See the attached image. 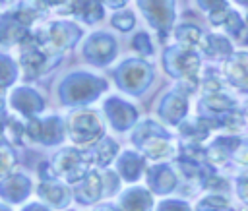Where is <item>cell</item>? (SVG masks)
Returning a JSON list of instances; mask_svg holds the SVG:
<instances>
[{
  "mask_svg": "<svg viewBox=\"0 0 248 211\" xmlns=\"http://www.w3.org/2000/svg\"><path fill=\"white\" fill-rule=\"evenodd\" d=\"M87 165H89V157H87L85 151L62 149V151L54 157L52 172L60 174V176L66 178L68 182H78V180H81V178L85 176Z\"/></svg>",
  "mask_w": 248,
  "mask_h": 211,
  "instance_id": "cell-4",
  "label": "cell"
},
{
  "mask_svg": "<svg viewBox=\"0 0 248 211\" xmlns=\"http://www.w3.org/2000/svg\"><path fill=\"white\" fill-rule=\"evenodd\" d=\"M116 149H118V145H116L112 139L105 137V139H101V143H99L95 149L87 151L89 163H95L97 166H107V165L112 161V157L116 155Z\"/></svg>",
  "mask_w": 248,
  "mask_h": 211,
  "instance_id": "cell-21",
  "label": "cell"
},
{
  "mask_svg": "<svg viewBox=\"0 0 248 211\" xmlns=\"http://www.w3.org/2000/svg\"><path fill=\"white\" fill-rule=\"evenodd\" d=\"M227 209V199L219 197V196H211V197H205L202 199L198 211H225Z\"/></svg>",
  "mask_w": 248,
  "mask_h": 211,
  "instance_id": "cell-29",
  "label": "cell"
},
{
  "mask_svg": "<svg viewBox=\"0 0 248 211\" xmlns=\"http://www.w3.org/2000/svg\"><path fill=\"white\" fill-rule=\"evenodd\" d=\"M27 211H45V209H41V207H35V205H33V207H29Z\"/></svg>",
  "mask_w": 248,
  "mask_h": 211,
  "instance_id": "cell-38",
  "label": "cell"
},
{
  "mask_svg": "<svg viewBox=\"0 0 248 211\" xmlns=\"http://www.w3.org/2000/svg\"><path fill=\"white\" fill-rule=\"evenodd\" d=\"M37 12L31 6H17L0 19V43L2 45H12L17 41H23L27 35L29 25L35 21Z\"/></svg>",
  "mask_w": 248,
  "mask_h": 211,
  "instance_id": "cell-1",
  "label": "cell"
},
{
  "mask_svg": "<svg viewBox=\"0 0 248 211\" xmlns=\"http://www.w3.org/2000/svg\"><path fill=\"white\" fill-rule=\"evenodd\" d=\"M2 196L6 197V199H12V201H19L21 197H25L27 196V192H29V180L25 178V176H19V174H16V176H10V178H6V182L2 184Z\"/></svg>",
  "mask_w": 248,
  "mask_h": 211,
  "instance_id": "cell-20",
  "label": "cell"
},
{
  "mask_svg": "<svg viewBox=\"0 0 248 211\" xmlns=\"http://www.w3.org/2000/svg\"><path fill=\"white\" fill-rule=\"evenodd\" d=\"M43 2V6H58V4H62L64 0H41Z\"/></svg>",
  "mask_w": 248,
  "mask_h": 211,
  "instance_id": "cell-36",
  "label": "cell"
},
{
  "mask_svg": "<svg viewBox=\"0 0 248 211\" xmlns=\"http://www.w3.org/2000/svg\"><path fill=\"white\" fill-rule=\"evenodd\" d=\"M225 75L232 85H236V89L248 91V54H234L225 66Z\"/></svg>",
  "mask_w": 248,
  "mask_h": 211,
  "instance_id": "cell-12",
  "label": "cell"
},
{
  "mask_svg": "<svg viewBox=\"0 0 248 211\" xmlns=\"http://www.w3.org/2000/svg\"><path fill=\"white\" fill-rule=\"evenodd\" d=\"M138 2L145 17H149L153 27H157L163 37L165 29L172 21V0H138Z\"/></svg>",
  "mask_w": 248,
  "mask_h": 211,
  "instance_id": "cell-9",
  "label": "cell"
},
{
  "mask_svg": "<svg viewBox=\"0 0 248 211\" xmlns=\"http://www.w3.org/2000/svg\"><path fill=\"white\" fill-rule=\"evenodd\" d=\"M238 194L244 201H248V172L238 178Z\"/></svg>",
  "mask_w": 248,
  "mask_h": 211,
  "instance_id": "cell-34",
  "label": "cell"
},
{
  "mask_svg": "<svg viewBox=\"0 0 248 211\" xmlns=\"http://www.w3.org/2000/svg\"><path fill=\"white\" fill-rule=\"evenodd\" d=\"M112 25L118 27L120 31H128L134 27V15L130 12H118L112 15Z\"/></svg>",
  "mask_w": 248,
  "mask_h": 211,
  "instance_id": "cell-30",
  "label": "cell"
},
{
  "mask_svg": "<svg viewBox=\"0 0 248 211\" xmlns=\"http://www.w3.org/2000/svg\"><path fill=\"white\" fill-rule=\"evenodd\" d=\"M16 77V66L14 62L8 58V56H2L0 54V89L10 85Z\"/></svg>",
  "mask_w": 248,
  "mask_h": 211,
  "instance_id": "cell-27",
  "label": "cell"
},
{
  "mask_svg": "<svg viewBox=\"0 0 248 211\" xmlns=\"http://www.w3.org/2000/svg\"><path fill=\"white\" fill-rule=\"evenodd\" d=\"M200 46H202V50L209 58H215V60L227 58L231 54V50H232L231 48V43L225 37H221V35H207V37H203L202 43H200Z\"/></svg>",
  "mask_w": 248,
  "mask_h": 211,
  "instance_id": "cell-19",
  "label": "cell"
},
{
  "mask_svg": "<svg viewBox=\"0 0 248 211\" xmlns=\"http://www.w3.org/2000/svg\"><path fill=\"white\" fill-rule=\"evenodd\" d=\"M39 196H43L46 201H50L56 207H62L68 201V190L64 186H60L56 182H48V180H45L39 186Z\"/></svg>",
  "mask_w": 248,
  "mask_h": 211,
  "instance_id": "cell-22",
  "label": "cell"
},
{
  "mask_svg": "<svg viewBox=\"0 0 248 211\" xmlns=\"http://www.w3.org/2000/svg\"><path fill=\"white\" fill-rule=\"evenodd\" d=\"M159 112L165 116V120H169L170 124H178L186 112V99H184V93L182 89H176L172 91L170 95L165 97V103L161 105Z\"/></svg>",
  "mask_w": 248,
  "mask_h": 211,
  "instance_id": "cell-15",
  "label": "cell"
},
{
  "mask_svg": "<svg viewBox=\"0 0 248 211\" xmlns=\"http://www.w3.org/2000/svg\"><path fill=\"white\" fill-rule=\"evenodd\" d=\"M70 12L83 19L85 23H95L103 17V6L101 0H72L70 2Z\"/></svg>",
  "mask_w": 248,
  "mask_h": 211,
  "instance_id": "cell-16",
  "label": "cell"
},
{
  "mask_svg": "<svg viewBox=\"0 0 248 211\" xmlns=\"http://www.w3.org/2000/svg\"><path fill=\"white\" fill-rule=\"evenodd\" d=\"M108 6H112V8H120V6H124L126 4V0H105Z\"/></svg>",
  "mask_w": 248,
  "mask_h": 211,
  "instance_id": "cell-35",
  "label": "cell"
},
{
  "mask_svg": "<svg viewBox=\"0 0 248 211\" xmlns=\"http://www.w3.org/2000/svg\"><path fill=\"white\" fill-rule=\"evenodd\" d=\"M149 77H151V68L140 60H128L122 64V68L118 70V79H120V85L122 89L126 91H134L138 93V83L140 85H145V81L149 83Z\"/></svg>",
  "mask_w": 248,
  "mask_h": 211,
  "instance_id": "cell-7",
  "label": "cell"
},
{
  "mask_svg": "<svg viewBox=\"0 0 248 211\" xmlns=\"http://www.w3.org/2000/svg\"><path fill=\"white\" fill-rule=\"evenodd\" d=\"M16 157H14V151L10 149V145L6 141L0 139V176L4 172H8V168H12Z\"/></svg>",
  "mask_w": 248,
  "mask_h": 211,
  "instance_id": "cell-28",
  "label": "cell"
},
{
  "mask_svg": "<svg viewBox=\"0 0 248 211\" xmlns=\"http://www.w3.org/2000/svg\"><path fill=\"white\" fill-rule=\"evenodd\" d=\"M240 139L238 137H232V136H223V137H217L205 151L207 155V161L211 163H223L229 155L234 153V149L238 147Z\"/></svg>",
  "mask_w": 248,
  "mask_h": 211,
  "instance_id": "cell-17",
  "label": "cell"
},
{
  "mask_svg": "<svg viewBox=\"0 0 248 211\" xmlns=\"http://www.w3.org/2000/svg\"><path fill=\"white\" fill-rule=\"evenodd\" d=\"M136 143H138V145L143 149V153H145L147 157H151V159L165 157V155H169V151H170L169 136H167V132H165L163 128H159L157 124H153V132H151L145 139H138Z\"/></svg>",
  "mask_w": 248,
  "mask_h": 211,
  "instance_id": "cell-11",
  "label": "cell"
},
{
  "mask_svg": "<svg viewBox=\"0 0 248 211\" xmlns=\"http://www.w3.org/2000/svg\"><path fill=\"white\" fill-rule=\"evenodd\" d=\"M12 103H14L16 108H19V110L25 112V114H35V112H39V110L43 108V99H41L35 91L27 89V87L17 89V91L12 95Z\"/></svg>",
  "mask_w": 248,
  "mask_h": 211,
  "instance_id": "cell-18",
  "label": "cell"
},
{
  "mask_svg": "<svg viewBox=\"0 0 248 211\" xmlns=\"http://www.w3.org/2000/svg\"><path fill=\"white\" fill-rule=\"evenodd\" d=\"M122 205L126 211H149L151 197L145 190H130L122 197Z\"/></svg>",
  "mask_w": 248,
  "mask_h": 211,
  "instance_id": "cell-23",
  "label": "cell"
},
{
  "mask_svg": "<svg viewBox=\"0 0 248 211\" xmlns=\"http://www.w3.org/2000/svg\"><path fill=\"white\" fill-rule=\"evenodd\" d=\"M37 33H39L41 43L46 46V50L50 54H60L66 48L74 46V43L81 35L79 27H76L74 23H68V21L50 23L46 31H37Z\"/></svg>",
  "mask_w": 248,
  "mask_h": 211,
  "instance_id": "cell-2",
  "label": "cell"
},
{
  "mask_svg": "<svg viewBox=\"0 0 248 211\" xmlns=\"http://www.w3.org/2000/svg\"><path fill=\"white\" fill-rule=\"evenodd\" d=\"M118 170L126 180H136L143 170V161L136 153H124L118 163Z\"/></svg>",
  "mask_w": 248,
  "mask_h": 211,
  "instance_id": "cell-24",
  "label": "cell"
},
{
  "mask_svg": "<svg viewBox=\"0 0 248 211\" xmlns=\"http://www.w3.org/2000/svg\"><path fill=\"white\" fill-rule=\"evenodd\" d=\"M68 132L76 143H93L103 134V124L91 110L76 112L68 120Z\"/></svg>",
  "mask_w": 248,
  "mask_h": 211,
  "instance_id": "cell-5",
  "label": "cell"
},
{
  "mask_svg": "<svg viewBox=\"0 0 248 211\" xmlns=\"http://www.w3.org/2000/svg\"><path fill=\"white\" fill-rule=\"evenodd\" d=\"M105 110L110 116L112 126L118 128V130L128 128L136 120V110L130 105H126L124 101H120V99H108L107 105H105Z\"/></svg>",
  "mask_w": 248,
  "mask_h": 211,
  "instance_id": "cell-13",
  "label": "cell"
},
{
  "mask_svg": "<svg viewBox=\"0 0 248 211\" xmlns=\"http://www.w3.org/2000/svg\"><path fill=\"white\" fill-rule=\"evenodd\" d=\"M198 2L205 12H209V19L213 25H223L227 14L231 12L227 0H198Z\"/></svg>",
  "mask_w": 248,
  "mask_h": 211,
  "instance_id": "cell-25",
  "label": "cell"
},
{
  "mask_svg": "<svg viewBox=\"0 0 248 211\" xmlns=\"http://www.w3.org/2000/svg\"><path fill=\"white\" fill-rule=\"evenodd\" d=\"M25 132L29 134V137L43 141V143H56L62 139V124L56 116H48L45 120L33 118L25 126Z\"/></svg>",
  "mask_w": 248,
  "mask_h": 211,
  "instance_id": "cell-8",
  "label": "cell"
},
{
  "mask_svg": "<svg viewBox=\"0 0 248 211\" xmlns=\"http://www.w3.org/2000/svg\"><path fill=\"white\" fill-rule=\"evenodd\" d=\"M159 211H188V205L186 203H180V201H165Z\"/></svg>",
  "mask_w": 248,
  "mask_h": 211,
  "instance_id": "cell-33",
  "label": "cell"
},
{
  "mask_svg": "<svg viewBox=\"0 0 248 211\" xmlns=\"http://www.w3.org/2000/svg\"><path fill=\"white\" fill-rule=\"evenodd\" d=\"M83 182L78 186L76 190V196H78V201L79 203H93L101 197L103 194V176L99 172H89L81 178Z\"/></svg>",
  "mask_w": 248,
  "mask_h": 211,
  "instance_id": "cell-14",
  "label": "cell"
},
{
  "mask_svg": "<svg viewBox=\"0 0 248 211\" xmlns=\"http://www.w3.org/2000/svg\"><path fill=\"white\" fill-rule=\"evenodd\" d=\"M165 64H167L169 74L178 75L182 79H190V77H196L198 74L200 58L192 48H186L180 45V46H172L167 50Z\"/></svg>",
  "mask_w": 248,
  "mask_h": 211,
  "instance_id": "cell-6",
  "label": "cell"
},
{
  "mask_svg": "<svg viewBox=\"0 0 248 211\" xmlns=\"http://www.w3.org/2000/svg\"><path fill=\"white\" fill-rule=\"evenodd\" d=\"M232 159H234V163L248 166V141H244V143L240 141V143H238V147H236L234 153H232Z\"/></svg>",
  "mask_w": 248,
  "mask_h": 211,
  "instance_id": "cell-32",
  "label": "cell"
},
{
  "mask_svg": "<svg viewBox=\"0 0 248 211\" xmlns=\"http://www.w3.org/2000/svg\"><path fill=\"white\" fill-rule=\"evenodd\" d=\"M0 211H4V209H0Z\"/></svg>",
  "mask_w": 248,
  "mask_h": 211,
  "instance_id": "cell-39",
  "label": "cell"
},
{
  "mask_svg": "<svg viewBox=\"0 0 248 211\" xmlns=\"http://www.w3.org/2000/svg\"><path fill=\"white\" fill-rule=\"evenodd\" d=\"M95 211H118V209H114L112 205H103V207H99V209H95Z\"/></svg>",
  "mask_w": 248,
  "mask_h": 211,
  "instance_id": "cell-37",
  "label": "cell"
},
{
  "mask_svg": "<svg viewBox=\"0 0 248 211\" xmlns=\"http://www.w3.org/2000/svg\"><path fill=\"white\" fill-rule=\"evenodd\" d=\"M105 89V81L97 79L93 75H83V74H76L72 77H68L62 85V99L68 105H78L83 101L93 99L99 91Z\"/></svg>",
  "mask_w": 248,
  "mask_h": 211,
  "instance_id": "cell-3",
  "label": "cell"
},
{
  "mask_svg": "<svg viewBox=\"0 0 248 211\" xmlns=\"http://www.w3.org/2000/svg\"><path fill=\"white\" fill-rule=\"evenodd\" d=\"M114 50H116V43L112 37H108L107 33H95L93 37H89L83 54L87 56V60L95 64H105L114 56Z\"/></svg>",
  "mask_w": 248,
  "mask_h": 211,
  "instance_id": "cell-10",
  "label": "cell"
},
{
  "mask_svg": "<svg viewBox=\"0 0 248 211\" xmlns=\"http://www.w3.org/2000/svg\"><path fill=\"white\" fill-rule=\"evenodd\" d=\"M176 39H178V43L182 46L194 48V46H198L202 43L203 37H202V31L198 27H194V25H180L176 29Z\"/></svg>",
  "mask_w": 248,
  "mask_h": 211,
  "instance_id": "cell-26",
  "label": "cell"
},
{
  "mask_svg": "<svg viewBox=\"0 0 248 211\" xmlns=\"http://www.w3.org/2000/svg\"><path fill=\"white\" fill-rule=\"evenodd\" d=\"M132 46L140 52V54H151L153 48H151V43H149V37L145 33H138L132 41Z\"/></svg>",
  "mask_w": 248,
  "mask_h": 211,
  "instance_id": "cell-31",
  "label": "cell"
}]
</instances>
